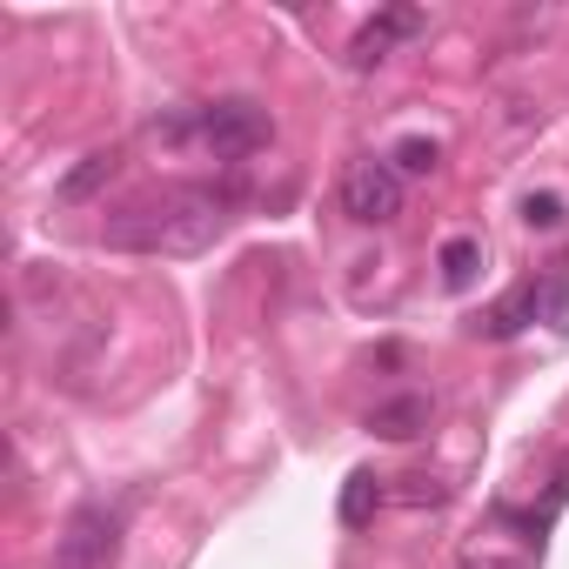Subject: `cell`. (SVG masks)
<instances>
[{"instance_id":"1","label":"cell","mask_w":569,"mask_h":569,"mask_svg":"<svg viewBox=\"0 0 569 569\" xmlns=\"http://www.w3.org/2000/svg\"><path fill=\"white\" fill-rule=\"evenodd\" d=\"M228 208H234V188H168L161 201L114 214L101 241L128 254H201L208 241H221Z\"/></svg>"},{"instance_id":"2","label":"cell","mask_w":569,"mask_h":569,"mask_svg":"<svg viewBox=\"0 0 569 569\" xmlns=\"http://www.w3.org/2000/svg\"><path fill=\"white\" fill-rule=\"evenodd\" d=\"M154 134H168V141H194V148H208L214 161H248L254 148H268L274 141V121H268V108L261 101H208V108H188V114H174V121H154Z\"/></svg>"},{"instance_id":"3","label":"cell","mask_w":569,"mask_h":569,"mask_svg":"<svg viewBox=\"0 0 569 569\" xmlns=\"http://www.w3.org/2000/svg\"><path fill=\"white\" fill-rule=\"evenodd\" d=\"M114 556H121V509L94 496L61 522L48 569H114Z\"/></svg>"},{"instance_id":"4","label":"cell","mask_w":569,"mask_h":569,"mask_svg":"<svg viewBox=\"0 0 569 569\" xmlns=\"http://www.w3.org/2000/svg\"><path fill=\"white\" fill-rule=\"evenodd\" d=\"M342 214L356 228H389L402 214V174L389 161H376V154L349 161V174H342Z\"/></svg>"},{"instance_id":"5","label":"cell","mask_w":569,"mask_h":569,"mask_svg":"<svg viewBox=\"0 0 569 569\" xmlns=\"http://www.w3.org/2000/svg\"><path fill=\"white\" fill-rule=\"evenodd\" d=\"M416 34H422V14H416V8H389L382 21H369V28L349 41V68H382L389 48H396V41H416Z\"/></svg>"},{"instance_id":"6","label":"cell","mask_w":569,"mask_h":569,"mask_svg":"<svg viewBox=\"0 0 569 569\" xmlns=\"http://www.w3.org/2000/svg\"><path fill=\"white\" fill-rule=\"evenodd\" d=\"M369 429L389 436V442H409V436L429 429V402H422V396H389V402L369 409Z\"/></svg>"},{"instance_id":"7","label":"cell","mask_w":569,"mask_h":569,"mask_svg":"<svg viewBox=\"0 0 569 569\" xmlns=\"http://www.w3.org/2000/svg\"><path fill=\"white\" fill-rule=\"evenodd\" d=\"M436 268H442V289H469V281L482 274V241H476V234H456V241H442Z\"/></svg>"},{"instance_id":"8","label":"cell","mask_w":569,"mask_h":569,"mask_svg":"<svg viewBox=\"0 0 569 569\" xmlns=\"http://www.w3.org/2000/svg\"><path fill=\"white\" fill-rule=\"evenodd\" d=\"M376 509H382V476L356 469V476H349V489H342V522H349V529H362Z\"/></svg>"},{"instance_id":"9","label":"cell","mask_w":569,"mask_h":569,"mask_svg":"<svg viewBox=\"0 0 569 569\" xmlns=\"http://www.w3.org/2000/svg\"><path fill=\"white\" fill-rule=\"evenodd\" d=\"M114 168H121V154H114V148H101V154H88V161L61 181V194H68V201H88L101 181H114Z\"/></svg>"},{"instance_id":"10","label":"cell","mask_w":569,"mask_h":569,"mask_svg":"<svg viewBox=\"0 0 569 569\" xmlns=\"http://www.w3.org/2000/svg\"><path fill=\"white\" fill-rule=\"evenodd\" d=\"M529 316H536V281H529V289H516V296H509V302H502V309L482 322V336H496V342H502V336H516Z\"/></svg>"},{"instance_id":"11","label":"cell","mask_w":569,"mask_h":569,"mask_svg":"<svg viewBox=\"0 0 569 569\" xmlns=\"http://www.w3.org/2000/svg\"><path fill=\"white\" fill-rule=\"evenodd\" d=\"M436 161H442V148H436V141H422V134H402V141H396V154H389V168H396V174H436Z\"/></svg>"},{"instance_id":"12","label":"cell","mask_w":569,"mask_h":569,"mask_svg":"<svg viewBox=\"0 0 569 569\" xmlns=\"http://www.w3.org/2000/svg\"><path fill=\"white\" fill-rule=\"evenodd\" d=\"M562 214H569V208H562V194H549V188L522 201V221H529V228H542V234H549V228H562Z\"/></svg>"},{"instance_id":"13","label":"cell","mask_w":569,"mask_h":569,"mask_svg":"<svg viewBox=\"0 0 569 569\" xmlns=\"http://www.w3.org/2000/svg\"><path fill=\"white\" fill-rule=\"evenodd\" d=\"M536 316H549V329H569V281H542V289H536Z\"/></svg>"},{"instance_id":"14","label":"cell","mask_w":569,"mask_h":569,"mask_svg":"<svg viewBox=\"0 0 569 569\" xmlns=\"http://www.w3.org/2000/svg\"><path fill=\"white\" fill-rule=\"evenodd\" d=\"M462 569H529L522 556H496V549H482V556H469Z\"/></svg>"}]
</instances>
